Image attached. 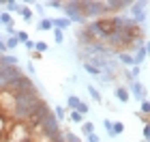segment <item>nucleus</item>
<instances>
[{
    "label": "nucleus",
    "instance_id": "2f4dec72",
    "mask_svg": "<svg viewBox=\"0 0 150 142\" xmlns=\"http://www.w3.org/2000/svg\"><path fill=\"white\" fill-rule=\"evenodd\" d=\"M30 56L35 58V60H39V58H41V54H39V52H30Z\"/></svg>",
    "mask_w": 150,
    "mask_h": 142
},
{
    "label": "nucleus",
    "instance_id": "1a4fd4ad",
    "mask_svg": "<svg viewBox=\"0 0 150 142\" xmlns=\"http://www.w3.org/2000/svg\"><path fill=\"white\" fill-rule=\"evenodd\" d=\"M88 93L92 95V99L97 101V103H101V101H103V97H101V91L97 88V86H92V84H88Z\"/></svg>",
    "mask_w": 150,
    "mask_h": 142
},
{
    "label": "nucleus",
    "instance_id": "4be33fe9",
    "mask_svg": "<svg viewBox=\"0 0 150 142\" xmlns=\"http://www.w3.org/2000/svg\"><path fill=\"white\" fill-rule=\"evenodd\" d=\"M84 69H86L88 73H92V76H101V71L97 69V67H92V65H88V63H84Z\"/></svg>",
    "mask_w": 150,
    "mask_h": 142
},
{
    "label": "nucleus",
    "instance_id": "0eeeda50",
    "mask_svg": "<svg viewBox=\"0 0 150 142\" xmlns=\"http://www.w3.org/2000/svg\"><path fill=\"white\" fill-rule=\"evenodd\" d=\"M118 58H120V63L122 65H127V67H135V63H133V56L129 52H122V54H118Z\"/></svg>",
    "mask_w": 150,
    "mask_h": 142
},
{
    "label": "nucleus",
    "instance_id": "412c9836",
    "mask_svg": "<svg viewBox=\"0 0 150 142\" xmlns=\"http://www.w3.org/2000/svg\"><path fill=\"white\" fill-rule=\"evenodd\" d=\"M15 37H17V41H19V43H26V41L30 39V37H28V32H24V30H17V32H15Z\"/></svg>",
    "mask_w": 150,
    "mask_h": 142
},
{
    "label": "nucleus",
    "instance_id": "393cba45",
    "mask_svg": "<svg viewBox=\"0 0 150 142\" xmlns=\"http://www.w3.org/2000/svg\"><path fill=\"white\" fill-rule=\"evenodd\" d=\"M103 125H105V129H107V136L114 138L116 133H114V129H112V121H103Z\"/></svg>",
    "mask_w": 150,
    "mask_h": 142
},
{
    "label": "nucleus",
    "instance_id": "c85d7f7f",
    "mask_svg": "<svg viewBox=\"0 0 150 142\" xmlns=\"http://www.w3.org/2000/svg\"><path fill=\"white\" fill-rule=\"evenodd\" d=\"M47 6H54V9H62V2H58V0H52V2H47Z\"/></svg>",
    "mask_w": 150,
    "mask_h": 142
},
{
    "label": "nucleus",
    "instance_id": "20e7f679",
    "mask_svg": "<svg viewBox=\"0 0 150 142\" xmlns=\"http://www.w3.org/2000/svg\"><path fill=\"white\" fill-rule=\"evenodd\" d=\"M133 9H131V15H133V22L135 24H144L146 22V13H144V9H139V6H135V4H131Z\"/></svg>",
    "mask_w": 150,
    "mask_h": 142
},
{
    "label": "nucleus",
    "instance_id": "dca6fc26",
    "mask_svg": "<svg viewBox=\"0 0 150 142\" xmlns=\"http://www.w3.org/2000/svg\"><path fill=\"white\" fill-rule=\"evenodd\" d=\"M19 13H22V17L26 19V22L32 19V9H28V6H19Z\"/></svg>",
    "mask_w": 150,
    "mask_h": 142
},
{
    "label": "nucleus",
    "instance_id": "ddd939ff",
    "mask_svg": "<svg viewBox=\"0 0 150 142\" xmlns=\"http://www.w3.org/2000/svg\"><path fill=\"white\" fill-rule=\"evenodd\" d=\"M77 106H79V99L75 97V95H71V97L67 99V108H69V110H77Z\"/></svg>",
    "mask_w": 150,
    "mask_h": 142
},
{
    "label": "nucleus",
    "instance_id": "4468645a",
    "mask_svg": "<svg viewBox=\"0 0 150 142\" xmlns=\"http://www.w3.org/2000/svg\"><path fill=\"white\" fill-rule=\"evenodd\" d=\"M54 112H56V114H54V118H56V121H62L67 116V112H64L62 106H56V108H54Z\"/></svg>",
    "mask_w": 150,
    "mask_h": 142
},
{
    "label": "nucleus",
    "instance_id": "5701e85b",
    "mask_svg": "<svg viewBox=\"0 0 150 142\" xmlns=\"http://www.w3.org/2000/svg\"><path fill=\"white\" fill-rule=\"evenodd\" d=\"M75 112H79L81 116H86V114H88V103H84V101H79V106H77V110H75Z\"/></svg>",
    "mask_w": 150,
    "mask_h": 142
},
{
    "label": "nucleus",
    "instance_id": "39448f33",
    "mask_svg": "<svg viewBox=\"0 0 150 142\" xmlns=\"http://www.w3.org/2000/svg\"><path fill=\"white\" fill-rule=\"evenodd\" d=\"M114 95H116V99H118L120 103H129V99H131V95H129V91L125 88V86H116Z\"/></svg>",
    "mask_w": 150,
    "mask_h": 142
},
{
    "label": "nucleus",
    "instance_id": "9b49d317",
    "mask_svg": "<svg viewBox=\"0 0 150 142\" xmlns=\"http://www.w3.org/2000/svg\"><path fill=\"white\" fill-rule=\"evenodd\" d=\"M81 129H84V136H90V133H94V125L90 121H84V123H81Z\"/></svg>",
    "mask_w": 150,
    "mask_h": 142
},
{
    "label": "nucleus",
    "instance_id": "f8f14e48",
    "mask_svg": "<svg viewBox=\"0 0 150 142\" xmlns=\"http://www.w3.org/2000/svg\"><path fill=\"white\" fill-rule=\"evenodd\" d=\"M0 24H2V26H11L13 24V17H11V13H0Z\"/></svg>",
    "mask_w": 150,
    "mask_h": 142
},
{
    "label": "nucleus",
    "instance_id": "9d476101",
    "mask_svg": "<svg viewBox=\"0 0 150 142\" xmlns=\"http://www.w3.org/2000/svg\"><path fill=\"white\" fill-rule=\"evenodd\" d=\"M17 45H19L17 37H6V39H4V47H6V52H9V50H15Z\"/></svg>",
    "mask_w": 150,
    "mask_h": 142
},
{
    "label": "nucleus",
    "instance_id": "f03ea898",
    "mask_svg": "<svg viewBox=\"0 0 150 142\" xmlns=\"http://www.w3.org/2000/svg\"><path fill=\"white\" fill-rule=\"evenodd\" d=\"M146 54H148V47H146V43H142V45H137V47H135V52L131 54V56H133V63H135V67H139V65L146 60Z\"/></svg>",
    "mask_w": 150,
    "mask_h": 142
},
{
    "label": "nucleus",
    "instance_id": "cd10ccee",
    "mask_svg": "<svg viewBox=\"0 0 150 142\" xmlns=\"http://www.w3.org/2000/svg\"><path fill=\"white\" fill-rule=\"evenodd\" d=\"M86 140H88V142H101V138L97 136V133H90V136H86Z\"/></svg>",
    "mask_w": 150,
    "mask_h": 142
},
{
    "label": "nucleus",
    "instance_id": "bb28decb",
    "mask_svg": "<svg viewBox=\"0 0 150 142\" xmlns=\"http://www.w3.org/2000/svg\"><path fill=\"white\" fill-rule=\"evenodd\" d=\"M4 129H6V118L0 116V136H4Z\"/></svg>",
    "mask_w": 150,
    "mask_h": 142
},
{
    "label": "nucleus",
    "instance_id": "aec40b11",
    "mask_svg": "<svg viewBox=\"0 0 150 142\" xmlns=\"http://www.w3.org/2000/svg\"><path fill=\"white\" fill-rule=\"evenodd\" d=\"M45 50H47V41H35V52L43 54Z\"/></svg>",
    "mask_w": 150,
    "mask_h": 142
},
{
    "label": "nucleus",
    "instance_id": "b1692460",
    "mask_svg": "<svg viewBox=\"0 0 150 142\" xmlns=\"http://www.w3.org/2000/svg\"><path fill=\"white\" fill-rule=\"evenodd\" d=\"M54 39H56V43H64V32H60L54 28Z\"/></svg>",
    "mask_w": 150,
    "mask_h": 142
},
{
    "label": "nucleus",
    "instance_id": "a878e982",
    "mask_svg": "<svg viewBox=\"0 0 150 142\" xmlns=\"http://www.w3.org/2000/svg\"><path fill=\"white\" fill-rule=\"evenodd\" d=\"M148 110H150V106H148V101L144 99V101H142V116H148Z\"/></svg>",
    "mask_w": 150,
    "mask_h": 142
},
{
    "label": "nucleus",
    "instance_id": "c756f323",
    "mask_svg": "<svg viewBox=\"0 0 150 142\" xmlns=\"http://www.w3.org/2000/svg\"><path fill=\"white\" fill-rule=\"evenodd\" d=\"M26 47H28V52H35V41L28 39V41H26Z\"/></svg>",
    "mask_w": 150,
    "mask_h": 142
},
{
    "label": "nucleus",
    "instance_id": "423d86ee",
    "mask_svg": "<svg viewBox=\"0 0 150 142\" xmlns=\"http://www.w3.org/2000/svg\"><path fill=\"white\" fill-rule=\"evenodd\" d=\"M52 24H54V28L60 30V32H64V30L71 26V22H69L67 17H54V19H52Z\"/></svg>",
    "mask_w": 150,
    "mask_h": 142
},
{
    "label": "nucleus",
    "instance_id": "f3484780",
    "mask_svg": "<svg viewBox=\"0 0 150 142\" xmlns=\"http://www.w3.org/2000/svg\"><path fill=\"white\" fill-rule=\"evenodd\" d=\"M69 118L73 121V123H77V125H81V123H84V116H81L79 112H75V110H71V114H69Z\"/></svg>",
    "mask_w": 150,
    "mask_h": 142
},
{
    "label": "nucleus",
    "instance_id": "6ab92c4d",
    "mask_svg": "<svg viewBox=\"0 0 150 142\" xmlns=\"http://www.w3.org/2000/svg\"><path fill=\"white\" fill-rule=\"evenodd\" d=\"M4 6H6V13H13V11L19 13V4L17 2H11V0H9V2H4Z\"/></svg>",
    "mask_w": 150,
    "mask_h": 142
},
{
    "label": "nucleus",
    "instance_id": "a211bd4d",
    "mask_svg": "<svg viewBox=\"0 0 150 142\" xmlns=\"http://www.w3.org/2000/svg\"><path fill=\"white\" fill-rule=\"evenodd\" d=\"M62 140H64V142H81V140H79V136H75V133H71V131L62 133Z\"/></svg>",
    "mask_w": 150,
    "mask_h": 142
},
{
    "label": "nucleus",
    "instance_id": "7ed1b4c3",
    "mask_svg": "<svg viewBox=\"0 0 150 142\" xmlns=\"http://www.w3.org/2000/svg\"><path fill=\"white\" fill-rule=\"evenodd\" d=\"M129 95H135V99L144 101V99H146V88L137 82V80H133V82H131V91H129Z\"/></svg>",
    "mask_w": 150,
    "mask_h": 142
},
{
    "label": "nucleus",
    "instance_id": "6e6552de",
    "mask_svg": "<svg viewBox=\"0 0 150 142\" xmlns=\"http://www.w3.org/2000/svg\"><path fill=\"white\" fill-rule=\"evenodd\" d=\"M39 30H54V24H52V17H43L37 26Z\"/></svg>",
    "mask_w": 150,
    "mask_h": 142
},
{
    "label": "nucleus",
    "instance_id": "473e14b6",
    "mask_svg": "<svg viewBox=\"0 0 150 142\" xmlns=\"http://www.w3.org/2000/svg\"><path fill=\"white\" fill-rule=\"evenodd\" d=\"M0 142H11V140H6L4 136H0Z\"/></svg>",
    "mask_w": 150,
    "mask_h": 142
},
{
    "label": "nucleus",
    "instance_id": "2eb2a0df",
    "mask_svg": "<svg viewBox=\"0 0 150 142\" xmlns=\"http://www.w3.org/2000/svg\"><path fill=\"white\" fill-rule=\"evenodd\" d=\"M112 129H114L116 136H120V133L125 131V123H122V121H116V123H112Z\"/></svg>",
    "mask_w": 150,
    "mask_h": 142
},
{
    "label": "nucleus",
    "instance_id": "f257e3e1",
    "mask_svg": "<svg viewBox=\"0 0 150 142\" xmlns=\"http://www.w3.org/2000/svg\"><path fill=\"white\" fill-rule=\"evenodd\" d=\"M4 138L11 142H30V127L17 118H6Z\"/></svg>",
    "mask_w": 150,
    "mask_h": 142
},
{
    "label": "nucleus",
    "instance_id": "7c9ffc66",
    "mask_svg": "<svg viewBox=\"0 0 150 142\" xmlns=\"http://www.w3.org/2000/svg\"><path fill=\"white\" fill-rule=\"evenodd\" d=\"M142 133H144V138L148 140L150 138V125H144V131H142Z\"/></svg>",
    "mask_w": 150,
    "mask_h": 142
},
{
    "label": "nucleus",
    "instance_id": "72a5a7b5",
    "mask_svg": "<svg viewBox=\"0 0 150 142\" xmlns=\"http://www.w3.org/2000/svg\"><path fill=\"white\" fill-rule=\"evenodd\" d=\"M0 41H4V39H2V35H0Z\"/></svg>",
    "mask_w": 150,
    "mask_h": 142
}]
</instances>
